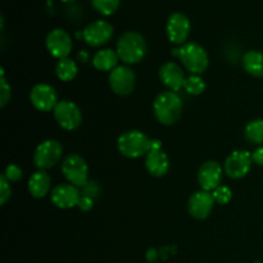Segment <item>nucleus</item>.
I'll return each mask as SVG.
<instances>
[{
	"label": "nucleus",
	"mask_w": 263,
	"mask_h": 263,
	"mask_svg": "<svg viewBox=\"0 0 263 263\" xmlns=\"http://www.w3.org/2000/svg\"><path fill=\"white\" fill-rule=\"evenodd\" d=\"M154 116L162 125L171 126L179 121L182 112V100L177 92L167 90L159 92L153 103Z\"/></svg>",
	"instance_id": "1"
},
{
	"label": "nucleus",
	"mask_w": 263,
	"mask_h": 263,
	"mask_svg": "<svg viewBox=\"0 0 263 263\" xmlns=\"http://www.w3.org/2000/svg\"><path fill=\"white\" fill-rule=\"evenodd\" d=\"M116 51L121 61L127 64H136L145 57L146 41L141 33L127 31L118 37Z\"/></svg>",
	"instance_id": "2"
},
{
	"label": "nucleus",
	"mask_w": 263,
	"mask_h": 263,
	"mask_svg": "<svg viewBox=\"0 0 263 263\" xmlns=\"http://www.w3.org/2000/svg\"><path fill=\"white\" fill-rule=\"evenodd\" d=\"M172 54L179 57L182 66L192 74H202L210 64L207 51L197 43H185L184 45L174 49Z\"/></svg>",
	"instance_id": "3"
},
{
	"label": "nucleus",
	"mask_w": 263,
	"mask_h": 263,
	"mask_svg": "<svg viewBox=\"0 0 263 263\" xmlns=\"http://www.w3.org/2000/svg\"><path fill=\"white\" fill-rule=\"evenodd\" d=\"M151 139L139 130L123 133L117 140L118 152L126 158H140L151 151Z\"/></svg>",
	"instance_id": "4"
},
{
	"label": "nucleus",
	"mask_w": 263,
	"mask_h": 263,
	"mask_svg": "<svg viewBox=\"0 0 263 263\" xmlns=\"http://www.w3.org/2000/svg\"><path fill=\"white\" fill-rule=\"evenodd\" d=\"M63 154V146L58 140L48 139L36 146L33 152V163L41 171L51 168L59 163Z\"/></svg>",
	"instance_id": "5"
},
{
	"label": "nucleus",
	"mask_w": 263,
	"mask_h": 263,
	"mask_svg": "<svg viewBox=\"0 0 263 263\" xmlns=\"http://www.w3.org/2000/svg\"><path fill=\"white\" fill-rule=\"evenodd\" d=\"M62 174L69 184L77 187L85 186L89 179V166L79 154H69L62 162Z\"/></svg>",
	"instance_id": "6"
},
{
	"label": "nucleus",
	"mask_w": 263,
	"mask_h": 263,
	"mask_svg": "<svg viewBox=\"0 0 263 263\" xmlns=\"http://www.w3.org/2000/svg\"><path fill=\"white\" fill-rule=\"evenodd\" d=\"M53 112L57 123L67 131L76 130L82 123L81 109L71 100H61Z\"/></svg>",
	"instance_id": "7"
},
{
	"label": "nucleus",
	"mask_w": 263,
	"mask_h": 263,
	"mask_svg": "<svg viewBox=\"0 0 263 263\" xmlns=\"http://www.w3.org/2000/svg\"><path fill=\"white\" fill-rule=\"evenodd\" d=\"M253 164L252 154L247 151H235L226 158L223 172L230 179H241L249 174Z\"/></svg>",
	"instance_id": "8"
},
{
	"label": "nucleus",
	"mask_w": 263,
	"mask_h": 263,
	"mask_svg": "<svg viewBox=\"0 0 263 263\" xmlns=\"http://www.w3.org/2000/svg\"><path fill=\"white\" fill-rule=\"evenodd\" d=\"M192 25L190 21L184 13L175 12L168 17L166 23V33L167 37L171 43L176 45H184L186 43L187 37L190 35Z\"/></svg>",
	"instance_id": "9"
},
{
	"label": "nucleus",
	"mask_w": 263,
	"mask_h": 263,
	"mask_svg": "<svg viewBox=\"0 0 263 263\" xmlns=\"http://www.w3.org/2000/svg\"><path fill=\"white\" fill-rule=\"evenodd\" d=\"M108 82L115 94L120 97H126L131 94L135 87V73L127 66H117L110 71Z\"/></svg>",
	"instance_id": "10"
},
{
	"label": "nucleus",
	"mask_w": 263,
	"mask_h": 263,
	"mask_svg": "<svg viewBox=\"0 0 263 263\" xmlns=\"http://www.w3.org/2000/svg\"><path fill=\"white\" fill-rule=\"evenodd\" d=\"M113 36V26L108 21L98 20L89 23L82 31V37L87 45L97 48L107 44Z\"/></svg>",
	"instance_id": "11"
},
{
	"label": "nucleus",
	"mask_w": 263,
	"mask_h": 263,
	"mask_svg": "<svg viewBox=\"0 0 263 263\" xmlns=\"http://www.w3.org/2000/svg\"><path fill=\"white\" fill-rule=\"evenodd\" d=\"M31 104L40 112H50L54 110L59 103L58 94L55 89L48 84H37L31 89L30 92Z\"/></svg>",
	"instance_id": "12"
},
{
	"label": "nucleus",
	"mask_w": 263,
	"mask_h": 263,
	"mask_svg": "<svg viewBox=\"0 0 263 263\" xmlns=\"http://www.w3.org/2000/svg\"><path fill=\"white\" fill-rule=\"evenodd\" d=\"M45 45L54 58H68L72 50V39L67 31L62 28H54L46 36Z\"/></svg>",
	"instance_id": "13"
},
{
	"label": "nucleus",
	"mask_w": 263,
	"mask_h": 263,
	"mask_svg": "<svg viewBox=\"0 0 263 263\" xmlns=\"http://www.w3.org/2000/svg\"><path fill=\"white\" fill-rule=\"evenodd\" d=\"M223 167L216 161L204 162L199 167L197 174V180L202 190L205 192H213L217 186H220L222 181Z\"/></svg>",
	"instance_id": "14"
},
{
	"label": "nucleus",
	"mask_w": 263,
	"mask_h": 263,
	"mask_svg": "<svg viewBox=\"0 0 263 263\" xmlns=\"http://www.w3.org/2000/svg\"><path fill=\"white\" fill-rule=\"evenodd\" d=\"M81 198L79 187L69 182L58 184L53 187L50 194V199L55 207L61 210H69V208L77 207Z\"/></svg>",
	"instance_id": "15"
},
{
	"label": "nucleus",
	"mask_w": 263,
	"mask_h": 263,
	"mask_svg": "<svg viewBox=\"0 0 263 263\" xmlns=\"http://www.w3.org/2000/svg\"><path fill=\"white\" fill-rule=\"evenodd\" d=\"M215 203L212 193L199 190L190 195L189 202H187V211L195 220H205L212 212Z\"/></svg>",
	"instance_id": "16"
},
{
	"label": "nucleus",
	"mask_w": 263,
	"mask_h": 263,
	"mask_svg": "<svg viewBox=\"0 0 263 263\" xmlns=\"http://www.w3.org/2000/svg\"><path fill=\"white\" fill-rule=\"evenodd\" d=\"M159 79L167 89L177 92L184 87L186 77L179 64L175 62H167L159 68Z\"/></svg>",
	"instance_id": "17"
},
{
	"label": "nucleus",
	"mask_w": 263,
	"mask_h": 263,
	"mask_svg": "<svg viewBox=\"0 0 263 263\" xmlns=\"http://www.w3.org/2000/svg\"><path fill=\"white\" fill-rule=\"evenodd\" d=\"M145 168L154 177H162L168 172L170 159L163 149L148 152L145 156Z\"/></svg>",
	"instance_id": "18"
},
{
	"label": "nucleus",
	"mask_w": 263,
	"mask_h": 263,
	"mask_svg": "<svg viewBox=\"0 0 263 263\" xmlns=\"http://www.w3.org/2000/svg\"><path fill=\"white\" fill-rule=\"evenodd\" d=\"M28 192L33 198H44L46 194H49L51 187V179L45 171H36L28 180Z\"/></svg>",
	"instance_id": "19"
},
{
	"label": "nucleus",
	"mask_w": 263,
	"mask_h": 263,
	"mask_svg": "<svg viewBox=\"0 0 263 263\" xmlns=\"http://www.w3.org/2000/svg\"><path fill=\"white\" fill-rule=\"evenodd\" d=\"M120 57H118L117 51L113 49H102V50L97 51V54L92 58V66L98 69V71H113L117 67Z\"/></svg>",
	"instance_id": "20"
},
{
	"label": "nucleus",
	"mask_w": 263,
	"mask_h": 263,
	"mask_svg": "<svg viewBox=\"0 0 263 263\" xmlns=\"http://www.w3.org/2000/svg\"><path fill=\"white\" fill-rule=\"evenodd\" d=\"M243 67L253 77H263V53L259 50H249L243 57Z\"/></svg>",
	"instance_id": "21"
},
{
	"label": "nucleus",
	"mask_w": 263,
	"mask_h": 263,
	"mask_svg": "<svg viewBox=\"0 0 263 263\" xmlns=\"http://www.w3.org/2000/svg\"><path fill=\"white\" fill-rule=\"evenodd\" d=\"M77 72H79V68H77L76 62L69 58L59 59L55 66V73L62 81H72L77 76Z\"/></svg>",
	"instance_id": "22"
},
{
	"label": "nucleus",
	"mask_w": 263,
	"mask_h": 263,
	"mask_svg": "<svg viewBox=\"0 0 263 263\" xmlns=\"http://www.w3.org/2000/svg\"><path fill=\"white\" fill-rule=\"evenodd\" d=\"M244 135L251 144H256V145L263 144V120L251 121L246 126Z\"/></svg>",
	"instance_id": "23"
},
{
	"label": "nucleus",
	"mask_w": 263,
	"mask_h": 263,
	"mask_svg": "<svg viewBox=\"0 0 263 263\" xmlns=\"http://www.w3.org/2000/svg\"><path fill=\"white\" fill-rule=\"evenodd\" d=\"M184 89L186 90L187 94L197 97V95L203 94V91L205 90V82L200 77V74H190L185 80Z\"/></svg>",
	"instance_id": "24"
},
{
	"label": "nucleus",
	"mask_w": 263,
	"mask_h": 263,
	"mask_svg": "<svg viewBox=\"0 0 263 263\" xmlns=\"http://www.w3.org/2000/svg\"><path fill=\"white\" fill-rule=\"evenodd\" d=\"M91 5L103 15H112L120 7V0H91Z\"/></svg>",
	"instance_id": "25"
},
{
	"label": "nucleus",
	"mask_w": 263,
	"mask_h": 263,
	"mask_svg": "<svg viewBox=\"0 0 263 263\" xmlns=\"http://www.w3.org/2000/svg\"><path fill=\"white\" fill-rule=\"evenodd\" d=\"M212 195L215 198V202L221 205L229 204L233 199V192H231L230 187L225 186V185H220V186L216 187L212 192Z\"/></svg>",
	"instance_id": "26"
},
{
	"label": "nucleus",
	"mask_w": 263,
	"mask_h": 263,
	"mask_svg": "<svg viewBox=\"0 0 263 263\" xmlns=\"http://www.w3.org/2000/svg\"><path fill=\"white\" fill-rule=\"evenodd\" d=\"M10 95H12V92H10V85L8 84L5 77L2 76V79H0V107L4 108L9 103Z\"/></svg>",
	"instance_id": "27"
},
{
	"label": "nucleus",
	"mask_w": 263,
	"mask_h": 263,
	"mask_svg": "<svg viewBox=\"0 0 263 263\" xmlns=\"http://www.w3.org/2000/svg\"><path fill=\"white\" fill-rule=\"evenodd\" d=\"M3 175H4L5 179L9 182H17L22 177V168L17 166V164H9V166H7Z\"/></svg>",
	"instance_id": "28"
},
{
	"label": "nucleus",
	"mask_w": 263,
	"mask_h": 263,
	"mask_svg": "<svg viewBox=\"0 0 263 263\" xmlns=\"http://www.w3.org/2000/svg\"><path fill=\"white\" fill-rule=\"evenodd\" d=\"M12 195V189H10V182L5 179L4 175L0 176V203L4 205L8 202V199Z\"/></svg>",
	"instance_id": "29"
},
{
	"label": "nucleus",
	"mask_w": 263,
	"mask_h": 263,
	"mask_svg": "<svg viewBox=\"0 0 263 263\" xmlns=\"http://www.w3.org/2000/svg\"><path fill=\"white\" fill-rule=\"evenodd\" d=\"M77 207H79L81 211H84V212H89V211L92 210V207H94V200H92L91 197H87V195H81Z\"/></svg>",
	"instance_id": "30"
},
{
	"label": "nucleus",
	"mask_w": 263,
	"mask_h": 263,
	"mask_svg": "<svg viewBox=\"0 0 263 263\" xmlns=\"http://www.w3.org/2000/svg\"><path fill=\"white\" fill-rule=\"evenodd\" d=\"M252 158H253V163L263 167V146H259L252 153Z\"/></svg>",
	"instance_id": "31"
},
{
	"label": "nucleus",
	"mask_w": 263,
	"mask_h": 263,
	"mask_svg": "<svg viewBox=\"0 0 263 263\" xmlns=\"http://www.w3.org/2000/svg\"><path fill=\"white\" fill-rule=\"evenodd\" d=\"M157 257H158V252L154 248H151L146 252V259H148L149 262H154L157 259Z\"/></svg>",
	"instance_id": "32"
},
{
	"label": "nucleus",
	"mask_w": 263,
	"mask_h": 263,
	"mask_svg": "<svg viewBox=\"0 0 263 263\" xmlns=\"http://www.w3.org/2000/svg\"><path fill=\"white\" fill-rule=\"evenodd\" d=\"M61 2H63V3H72V2H74V0H61Z\"/></svg>",
	"instance_id": "33"
},
{
	"label": "nucleus",
	"mask_w": 263,
	"mask_h": 263,
	"mask_svg": "<svg viewBox=\"0 0 263 263\" xmlns=\"http://www.w3.org/2000/svg\"><path fill=\"white\" fill-rule=\"evenodd\" d=\"M254 263H262V262H254Z\"/></svg>",
	"instance_id": "34"
}]
</instances>
